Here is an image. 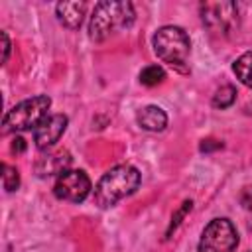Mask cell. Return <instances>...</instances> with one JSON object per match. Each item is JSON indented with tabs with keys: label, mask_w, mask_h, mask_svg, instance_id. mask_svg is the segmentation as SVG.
<instances>
[{
	"label": "cell",
	"mask_w": 252,
	"mask_h": 252,
	"mask_svg": "<svg viewBox=\"0 0 252 252\" xmlns=\"http://www.w3.org/2000/svg\"><path fill=\"white\" fill-rule=\"evenodd\" d=\"M240 203L244 209L252 211V185H246L242 191H240Z\"/></svg>",
	"instance_id": "17"
},
{
	"label": "cell",
	"mask_w": 252,
	"mask_h": 252,
	"mask_svg": "<svg viewBox=\"0 0 252 252\" xmlns=\"http://www.w3.org/2000/svg\"><path fill=\"white\" fill-rule=\"evenodd\" d=\"M234 100H236V89H234L232 85H222L220 89L215 91L211 104H213L215 108H219V110H224V108L232 106Z\"/></svg>",
	"instance_id": "13"
},
{
	"label": "cell",
	"mask_w": 252,
	"mask_h": 252,
	"mask_svg": "<svg viewBox=\"0 0 252 252\" xmlns=\"http://www.w3.org/2000/svg\"><path fill=\"white\" fill-rule=\"evenodd\" d=\"M67 116L65 114H51L47 116L35 130H33V142L37 150H49L59 142L63 132L67 130Z\"/></svg>",
	"instance_id": "8"
},
{
	"label": "cell",
	"mask_w": 252,
	"mask_h": 252,
	"mask_svg": "<svg viewBox=\"0 0 252 252\" xmlns=\"http://www.w3.org/2000/svg\"><path fill=\"white\" fill-rule=\"evenodd\" d=\"M219 148H222V144L217 142V140H203L201 146H199L201 152H211V150H219Z\"/></svg>",
	"instance_id": "19"
},
{
	"label": "cell",
	"mask_w": 252,
	"mask_h": 252,
	"mask_svg": "<svg viewBox=\"0 0 252 252\" xmlns=\"http://www.w3.org/2000/svg\"><path fill=\"white\" fill-rule=\"evenodd\" d=\"M0 37H2V63H6L8 57H10V47H12V43H10V37H8L6 32H2Z\"/></svg>",
	"instance_id": "18"
},
{
	"label": "cell",
	"mask_w": 252,
	"mask_h": 252,
	"mask_svg": "<svg viewBox=\"0 0 252 252\" xmlns=\"http://www.w3.org/2000/svg\"><path fill=\"white\" fill-rule=\"evenodd\" d=\"M232 73L236 75V79H238L244 87L252 89V51L242 53V55L232 63Z\"/></svg>",
	"instance_id": "12"
},
{
	"label": "cell",
	"mask_w": 252,
	"mask_h": 252,
	"mask_svg": "<svg viewBox=\"0 0 252 252\" xmlns=\"http://www.w3.org/2000/svg\"><path fill=\"white\" fill-rule=\"evenodd\" d=\"M193 209V201L191 199H187V201H183L181 203V207L173 213V217H171V222H169V226H167V232H165V238H169L171 236V232H175V228L181 224V220L185 219V215L189 213Z\"/></svg>",
	"instance_id": "16"
},
{
	"label": "cell",
	"mask_w": 252,
	"mask_h": 252,
	"mask_svg": "<svg viewBox=\"0 0 252 252\" xmlns=\"http://www.w3.org/2000/svg\"><path fill=\"white\" fill-rule=\"evenodd\" d=\"M134 6L132 2L102 0L94 4V10L89 20V37L93 41H104L116 30H128L134 24Z\"/></svg>",
	"instance_id": "2"
},
{
	"label": "cell",
	"mask_w": 252,
	"mask_h": 252,
	"mask_svg": "<svg viewBox=\"0 0 252 252\" xmlns=\"http://www.w3.org/2000/svg\"><path fill=\"white\" fill-rule=\"evenodd\" d=\"M91 179L83 169H67L55 179L53 195L61 201L83 203L91 193Z\"/></svg>",
	"instance_id": "7"
},
{
	"label": "cell",
	"mask_w": 252,
	"mask_h": 252,
	"mask_svg": "<svg viewBox=\"0 0 252 252\" xmlns=\"http://www.w3.org/2000/svg\"><path fill=\"white\" fill-rule=\"evenodd\" d=\"M163 79H165V71L159 65H148L140 71V83L144 87H156L163 83Z\"/></svg>",
	"instance_id": "14"
},
{
	"label": "cell",
	"mask_w": 252,
	"mask_h": 252,
	"mask_svg": "<svg viewBox=\"0 0 252 252\" xmlns=\"http://www.w3.org/2000/svg\"><path fill=\"white\" fill-rule=\"evenodd\" d=\"M140 181H142L140 171L130 163H120L110 167L94 187V193H93L94 205L100 209L114 207L124 197L132 195L140 187Z\"/></svg>",
	"instance_id": "1"
},
{
	"label": "cell",
	"mask_w": 252,
	"mask_h": 252,
	"mask_svg": "<svg viewBox=\"0 0 252 252\" xmlns=\"http://www.w3.org/2000/svg\"><path fill=\"white\" fill-rule=\"evenodd\" d=\"M238 246V232L228 219H213L201 234L199 252H232Z\"/></svg>",
	"instance_id": "5"
},
{
	"label": "cell",
	"mask_w": 252,
	"mask_h": 252,
	"mask_svg": "<svg viewBox=\"0 0 252 252\" xmlns=\"http://www.w3.org/2000/svg\"><path fill=\"white\" fill-rule=\"evenodd\" d=\"M136 120H138L140 128H144V130H148V132H161V130H165V126H167V114H165L159 106H156V104L144 106V108L136 114Z\"/></svg>",
	"instance_id": "11"
},
{
	"label": "cell",
	"mask_w": 252,
	"mask_h": 252,
	"mask_svg": "<svg viewBox=\"0 0 252 252\" xmlns=\"http://www.w3.org/2000/svg\"><path fill=\"white\" fill-rule=\"evenodd\" d=\"M203 24L217 35H228L238 28V8L234 2H205L201 4Z\"/></svg>",
	"instance_id": "6"
},
{
	"label": "cell",
	"mask_w": 252,
	"mask_h": 252,
	"mask_svg": "<svg viewBox=\"0 0 252 252\" xmlns=\"http://www.w3.org/2000/svg\"><path fill=\"white\" fill-rule=\"evenodd\" d=\"M26 150V140L22 138V136H16L14 140H12V152H16V154H22Z\"/></svg>",
	"instance_id": "20"
},
{
	"label": "cell",
	"mask_w": 252,
	"mask_h": 252,
	"mask_svg": "<svg viewBox=\"0 0 252 252\" xmlns=\"http://www.w3.org/2000/svg\"><path fill=\"white\" fill-rule=\"evenodd\" d=\"M71 154L67 150H53L43 154L41 158L35 159L33 163V171L37 177L47 179V177H59L61 173H65L71 165Z\"/></svg>",
	"instance_id": "9"
},
{
	"label": "cell",
	"mask_w": 252,
	"mask_h": 252,
	"mask_svg": "<svg viewBox=\"0 0 252 252\" xmlns=\"http://www.w3.org/2000/svg\"><path fill=\"white\" fill-rule=\"evenodd\" d=\"M2 185L8 193H12L20 187V173H18L16 167H12L8 163H2Z\"/></svg>",
	"instance_id": "15"
},
{
	"label": "cell",
	"mask_w": 252,
	"mask_h": 252,
	"mask_svg": "<svg viewBox=\"0 0 252 252\" xmlns=\"http://www.w3.org/2000/svg\"><path fill=\"white\" fill-rule=\"evenodd\" d=\"M55 14H57V20L69 28V30H79L81 24H83V18L87 14V2H59L55 6Z\"/></svg>",
	"instance_id": "10"
},
{
	"label": "cell",
	"mask_w": 252,
	"mask_h": 252,
	"mask_svg": "<svg viewBox=\"0 0 252 252\" xmlns=\"http://www.w3.org/2000/svg\"><path fill=\"white\" fill-rule=\"evenodd\" d=\"M154 51L156 55L167 63L169 67L185 73L187 71V59L191 53V39L187 32L179 26H163L154 33Z\"/></svg>",
	"instance_id": "3"
},
{
	"label": "cell",
	"mask_w": 252,
	"mask_h": 252,
	"mask_svg": "<svg viewBox=\"0 0 252 252\" xmlns=\"http://www.w3.org/2000/svg\"><path fill=\"white\" fill-rule=\"evenodd\" d=\"M51 106V98L47 94H35L32 98H26L12 106L2 120V134L12 132H24V130H35L45 118L47 110Z\"/></svg>",
	"instance_id": "4"
}]
</instances>
